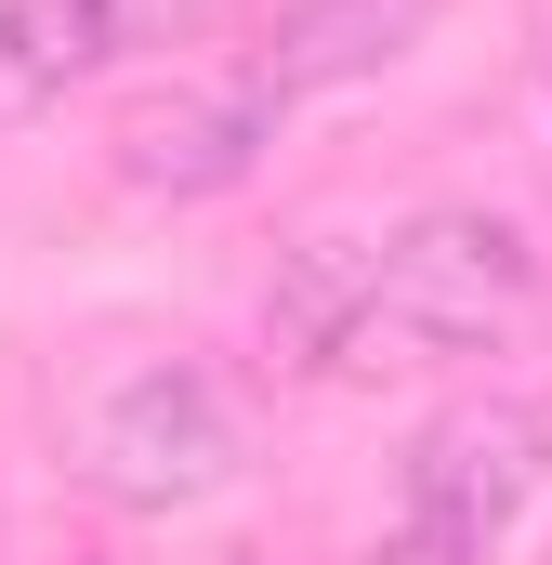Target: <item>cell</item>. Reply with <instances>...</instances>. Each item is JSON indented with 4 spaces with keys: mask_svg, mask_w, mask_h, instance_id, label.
I'll return each mask as SVG.
<instances>
[{
    "mask_svg": "<svg viewBox=\"0 0 552 565\" xmlns=\"http://www.w3.org/2000/svg\"><path fill=\"white\" fill-rule=\"evenodd\" d=\"M540 302V250L513 211H408L369 250V302L342 329V369H421V355H487Z\"/></svg>",
    "mask_w": 552,
    "mask_h": 565,
    "instance_id": "obj_1",
    "label": "cell"
},
{
    "mask_svg": "<svg viewBox=\"0 0 552 565\" xmlns=\"http://www.w3.org/2000/svg\"><path fill=\"white\" fill-rule=\"evenodd\" d=\"M540 487H552V422L527 395H460V408H434V422L408 434L395 540L369 565H487Z\"/></svg>",
    "mask_w": 552,
    "mask_h": 565,
    "instance_id": "obj_2",
    "label": "cell"
},
{
    "mask_svg": "<svg viewBox=\"0 0 552 565\" xmlns=\"http://www.w3.org/2000/svg\"><path fill=\"white\" fill-rule=\"evenodd\" d=\"M79 473H93V500H119V513H184V500L237 487V408H224V382L184 369V355L106 382L93 422H79Z\"/></svg>",
    "mask_w": 552,
    "mask_h": 565,
    "instance_id": "obj_3",
    "label": "cell"
},
{
    "mask_svg": "<svg viewBox=\"0 0 552 565\" xmlns=\"http://www.w3.org/2000/svg\"><path fill=\"white\" fill-rule=\"evenodd\" d=\"M276 119L289 106H276L251 66L237 79H184V93H158V106L119 119V184H145V198H224V184L264 171Z\"/></svg>",
    "mask_w": 552,
    "mask_h": 565,
    "instance_id": "obj_4",
    "label": "cell"
},
{
    "mask_svg": "<svg viewBox=\"0 0 552 565\" xmlns=\"http://www.w3.org/2000/svg\"><path fill=\"white\" fill-rule=\"evenodd\" d=\"M421 26H434V0H289V13H276V40L251 53V79H264L276 106H302V93L382 79Z\"/></svg>",
    "mask_w": 552,
    "mask_h": 565,
    "instance_id": "obj_5",
    "label": "cell"
},
{
    "mask_svg": "<svg viewBox=\"0 0 552 565\" xmlns=\"http://www.w3.org/2000/svg\"><path fill=\"white\" fill-rule=\"evenodd\" d=\"M93 66H106L93 0H0V132L53 119V106L93 79Z\"/></svg>",
    "mask_w": 552,
    "mask_h": 565,
    "instance_id": "obj_6",
    "label": "cell"
},
{
    "mask_svg": "<svg viewBox=\"0 0 552 565\" xmlns=\"http://www.w3.org/2000/svg\"><path fill=\"white\" fill-rule=\"evenodd\" d=\"M355 302H369V237H302L289 264H276V355L289 369H342V329H355Z\"/></svg>",
    "mask_w": 552,
    "mask_h": 565,
    "instance_id": "obj_7",
    "label": "cell"
},
{
    "mask_svg": "<svg viewBox=\"0 0 552 565\" xmlns=\"http://www.w3.org/2000/svg\"><path fill=\"white\" fill-rule=\"evenodd\" d=\"M224 0H93V40H106V66H132V53H171V40H198Z\"/></svg>",
    "mask_w": 552,
    "mask_h": 565,
    "instance_id": "obj_8",
    "label": "cell"
}]
</instances>
